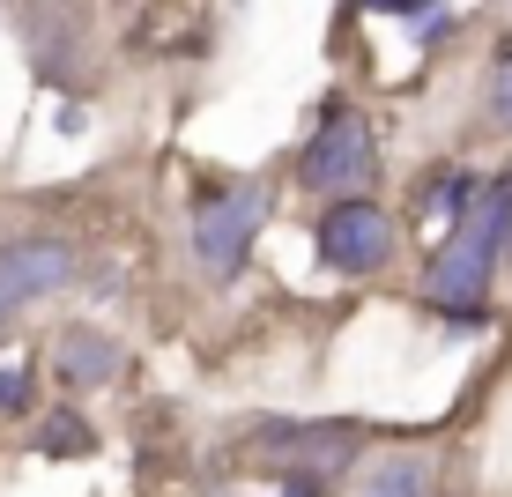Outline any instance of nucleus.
<instances>
[{
  "label": "nucleus",
  "mask_w": 512,
  "mask_h": 497,
  "mask_svg": "<svg viewBox=\"0 0 512 497\" xmlns=\"http://www.w3.org/2000/svg\"><path fill=\"white\" fill-rule=\"evenodd\" d=\"M505 230H512V171H505V179H490V186L461 208V216H453L446 245H438V260H431V282H423L431 312H446V319H483L490 268H498Z\"/></svg>",
  "instance_id": "f257e3e1"
},
{
  "label": "nucleus",
  "mask_w": 512,
  "mask_h": 497,
  "mask_svg": "<svg viewBox=\"0 0 512 497\" xmlns=\"http://www.w3.org/2000/svg\"><path fill=\"white\" fill-rule=\"evenodd\" d=\"M260 223H268V186H231V193H208L201 216H193V260L208 268V282H231L253 253Z\"/></svg>",
  "instance_id": "f03ea898"
},
{
  "label": "nucleus",
  "mask_w": 512,
  "mask_h": 497,
  "mask_svg": "<svg viewBox=\"0 0 512 497\" xmlns=\"http://www.w3.org/2000/svg\"><path fill=\"white\" fill-rule=\"evenodd\" d=\"M372 127H364V112H349V104H334V112L320 119V134L305 141V156H297V179H305L312 193H357L372 186Z\"/></svg>",
  "instance_id": "7ed1b4c3"
},
{
  "label": "nucleus",
  "mask_w": 512,
  "mask_h": 497,
  "mask_svg": "<svg viewBox=\"0 0 512 497\" xmlns=\"http://www.w3.org/2000/svg\"><path fill=\"white\" fill-rule=\"evenodd\" d=\"M260 460H275V468L290 475H312V483H327V475H342L349 460L364 453L357 423H268V431L253 438Z\"/></svg>",
  "instance_id": "20e7f679"
},
{
  "label": "nucleus",
  "mask_w": 512,
  "mask_h": 497,
  "mask_svg": "<svg viewBox=\"0 0 512 497\" xmlns=\"http://www.w3.org/2000/svg\"><path fill=\"white\" fill-rule=\"evenodd\" d=\"M386 253H394V223H386V208L342 193V201L320 216V260L334 275H372V268H386Z\"/></svg>",
  "instance_id": "39448f33"
},
{
  "label": "nucleus",
  "mask_w": 512,
  "mask_h": 497,
  "mask_svg": "<svg viewBox=\"0 0 512 497\" xmlns=\"http://www.w3.org/2000/svg\"><path fill=\"white\" fill-rule=\"evenodd\" d=\"M67 275H75V245H60V238H15V245H0V312L30 305V297H45V290H60Z\"/></svg>",
  "instance_id": "423d86ee"
},
{
  "label": "nucleus",
  "mask_w": 512,
  "mask_h": 497,
  "mask_svg": "<svg viewBox=\"0 0 512 497\" xmlns=\"http://www.w3.org/2000/svg\"><path fill=\"white\" fill-rule=\"evenodd\" d=\"M52 357H60V379L67 386H104L119 371V342H112V334H97V327H67Z\"/></svg>",
  "instance_id": "0eeeda50"
},
{
  "label": "nucleus",
  "mask_w": 512,
  "mask_h": 497,
  "mask_svg": "<svg viewBox=\"0 0 512 497\" xmlns=\"http://www.w3.org/2000/svg\"><path fill=\"white\" fill-rule=\"evenodd\" d=\"M357 497H431V460H386Z\"/></svg>",
  "instance_id": "6e6552de"
},
{
  "label": "nucleus",
  "mask_w": 512,
  "mask_h": 497,
  "mask_svg": "<svg viewBox=\"0 0 512 497\" xmlns=\"http://www.w3.org/2000/svg\"><path fill=\"white\" fill-rule=\"evenodd\" d=\"M90 446H97L90 423L67 416V408H60V416H45V431H38V453H52V460H60V453H90Z\"/></svg>",
  "instance_id": "1a4fd4ad"
},
{
  "label": "nucleus",
  "mask_w": 512,
  "mask_h": 497,
  "mask_svg": "<svg viewBox=\"0 0 512 497\" xmlns=\"http://www.w3.org/2000/svg\"><path fill=\"white\" fill-rule=\"evenodd\" d=\"M431 208H446V216H461V208L475 201V179L468 171H446V179H431V193H423Z\"/></svg>",
  "instance_id": "9d476101"
},
{
  "label": "nucleus",
  "mask_w": 512,
  "mask_h": 497,
  "mask_svg": "<svg viewBox=\"0 0 512 497\" xmlns=\"http://www.w3.org/2000/svg\"><path fill=\"white\" fill-rule=\"evenodd\" d=\"M490 119L512 127V38L498 45V75H490Z\"/></svg>",
  "instance_id": "9b49d317"
},
{
  "label": "nucleus",
  "mask_w": 512,
  "mask_h": 497,
  "mask_svg": "<svg viewBox=\"0 0 512 497\" xmlns=\"http://www.w3.org/2000/svg\"><path fill=\"white\" fill-rule=\"evenodd\" d=\"M15 408H30V364L0 371V416H15Z\"/></svg>",
  "instance_id": "f8f14e48"
},
{
  "label": "nucleus",
  "mask_w": 512,
  "mask_h": 497,
  "mask_svg": "<svg viewBox=\"0 0 512 497\" xmlns=\"http://www.w3.org/2000/svg\"><path fill=\"white\" fill-rule=\"evenodd\" d=\"M357 8H379V15H409V8H423V0H357Z\"/></svg>",
  "instance_id": "ddd939ff"
},
{
  "label": "nucleus",
  "mask_w": 512,
  "mask_h": 497,
  "mask_svg": "<svg viewBox=\"0 0 512 497\" xmlns=\"http://www.w3.org/2000/svg\"><path fill=\"white\" fill-rule=\"evenodd\" d=\"M282 497H320V490H312V475H290V490H282Z\"/></svg>",
  "instance_id": "4468645a"
}]
</instances>
